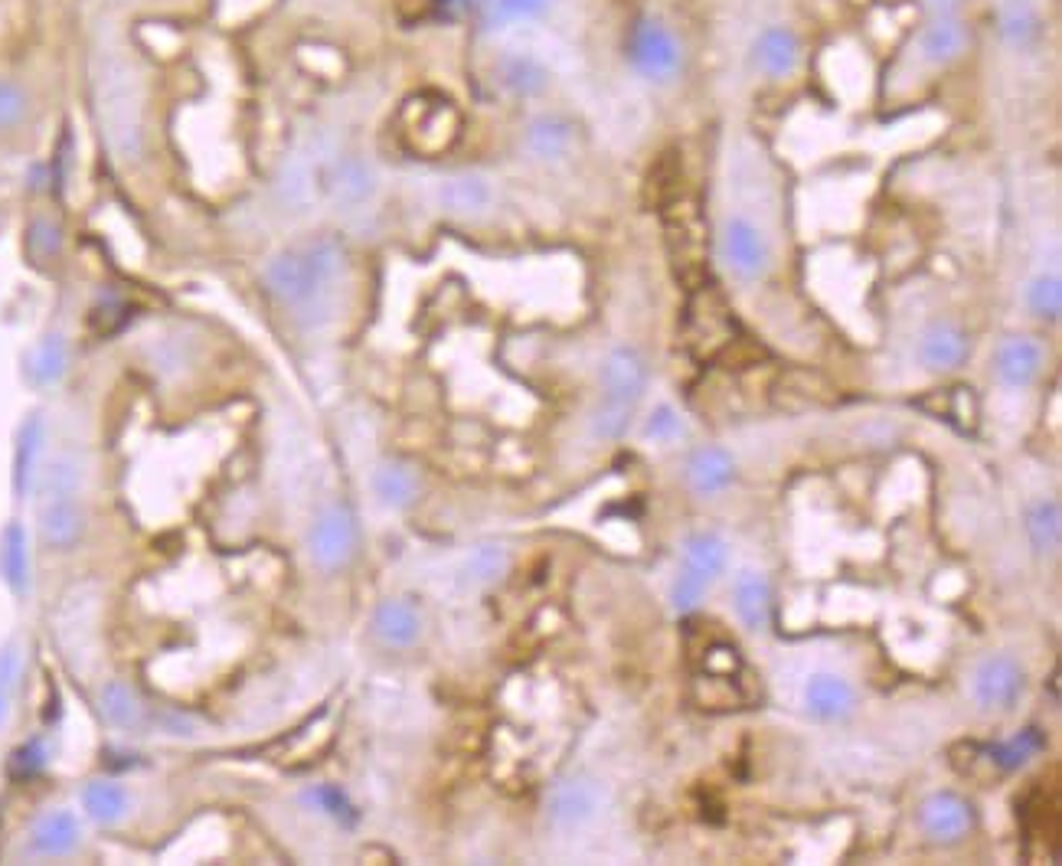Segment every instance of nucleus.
<instances>
[{
	"mask_svg": "<svg viewBox=\"0 0 1062 866\" xmlns=\"http://www.w3.org/2000/svg\"><path fill=\"white\" fill-rule=\"evenodd\" d=\"M340 268H343V248L330 239H320L304 248L278 252L265 265V284L278 301L310 307L317 304L324 284L340 275Z\"/></svg>",
	"mask_w": 1062,
	"mask_h": 866,
	"instance_id": "obj_1",
	"label": "nucleus"
},
{
	"mask_svg": "<svg viewBox=\"0 0 1062 866\" xmlns=\"http://www.w3.org/2000/svg\"><path fill=\"white\" fill-rule=\"evenodd\" d=\"M683 346L696 359H716L729 353L738 343V320L729 307L725 294L716 284H696L689 288L686 307H683Z\"/></svg>",
	"mask_w": 1062,
	"mask_h": 866,
	"instance_id": "obj_2",
	"label": "nucleus"
},
{
	"mask_svg": "<svg viewBox=\"0 0 1062 866\" xmlns=\"http://www.w3.org/2000/svg\"><path fill=\"white\" fill-rule=\"evenodd\" d=\"M663 209V232H667V252L676 268V278L686 288H696L706 281V229L699 219L696 203L673 196Z\"/></svg>",
	"mask_w": 1062,
	"mask_h": 866,
	"instance_id": "obj_3",
	"label": "nucleus"
},
{
	"mask_svg": "<svg viewBox=\"0 0 1062 866\" xmlns=\"http://www.w3.org/2000/svg\"><path fill=\"white\" fill-rule=\"evenodd\" d=\"M356 516L346 503H330L320 510V516L310 526L307 546H310V559L320 572H337L343 569L353 552H356Z\"/></svg>",
	"mask_w": 1062,
	"mask_h": 866,
	"instance_id": "obj_4",
	"label": "nucleus"
},
{
	"mask_svg": "<svg viewBox=\"0 0 1062 866\" xmlns=\"http://www.w3.org/2000/svg\"><path fill=\"white\" fill-rule=\"evenodd\" d=\"M1046 748V732L1036 729V725H1026L1023 732L1010 735V739H1000V742H967V745H957V752L967 755V761H954L961 771H971L974 765H984L990 774H1010L1016 768H1023L1029 758H1036L1039 752Z\"/></svg>",
	"mask_w": 1062,
	"mask_h": 866,
	"instance_id": "obj_5",
	"label": "nucleus"
},
{
	"mask_svg": "<svg viewBox=\"0 0 1062 866\" xmlns=\"http://www.w3.org/2000/svg\"><path fill=\"white\" fill-rule=\"evenodd\" d=\"M977 824L974 804L954 791H935L918 804V827L935 843H957Z\"/></svg>",
	"mask_w": 1062,
	"mask_h": 866,
	"instance_id": "obj_6",
	"label": "nucleus"
},
{
	"mask_svg": "<svg viewBox=\"0 0 1062 866\" xmlns=\"http://www.w3.org/2000/svg\"><path fill=\"white\" fill-rule=\"evenodd\" d=\"M722 258L729 265V271L742 281H755L765 275L768 268V258H771V248H768V239L761 235V229L742 216H732L725 219L722 225Z\"/></svg>",
	"mask_w": 1062,
	"mask_h": 866,
	"instance_id": "obj_7",
	"label": "nucleus"
},
{
	"mask_svg": "<svg viewBox=\"0 0 1062 866\" xmlns=\"http://www.w3.org/2000/svg\"><path fill=\"white\" fill-rule=\"evenodd\" d=\"M598 810H601V784L585 774L559 781L546 801V817L556 830H578Z\"/></svg>",
	"mask_w": 1062,
	"mask_h": 866,
	"instance_id": "obj_8",
	"label": "nucleus"
},
{
	"mask_svg": "<svg viewBox=\"0 0 1062 866\" xmlns=\"http://www.w3.org/2000/svg\"><path fill=\"white\" fill-rule=\"evenodd\" d=\"M598 379H601V392H605L601 402H611V405H621V408L634 412L637 399L647 389V363L634 346H614L605 356V363L598 369Z\"/></svg>",
	"mask_w": 1062,
	"mask_h": 866,
	"instance_id": "obj_9",
	"label": "nucleus"
},
{
	"mask_svg": "<svg viewBox=\"0 0 1062 866\" xmlns=\"http://www.w3.org/2000/svg\"><path fill=\"white\" fill-rule=\"evenodd\" d=\"M971 690L984 709H1010L1023 693V667L1006 654H990L977 663Z\"/></svg>",
	"mask_w": 1062,
	"mask_h": 866,
	"instance_id": "obj_10",
	"label": "nucleus"
},
{
	"mask_svg": "<svg viewBox=\"0 0 1062 866\" xmlns=\"http://www.w3.org/2000/svg\"><path fill=\"white\" fill-rule=\"evenodd\" d=\"M804 709L817 722H843L856 709V690L840 673H814L804 683Z\"/></svg>",
	"mask_w": 1062,
	"mask_h": 866,
	"instance_id": "obj_11",
	"label": "nucleus"
},
{
	"mask_svg": "<svg viewBox=\"0 0 1062 866\" xmlns=\"http://www.w3.org/2000/svg\"><path fill=\"white\" fill-rule=\"evenodd\" d=\"M39 536L56 552L75 549L85 536V510L78 497H46L39 503Z\"/></svg>",
	"mask_w": 1062,
	"mask_h": 866,
	"instance_id": "obj_12",
	"label": "nucleus"
},
{
	"mask_svg": "<svg viewBox=\"0 0 1062 866\" xmlns=\"http://www.w3.org/2000/svg\"><path fill=\"white\" fill-rule=\"evenodd\" d=\"M369 631L379 644L405 650L422 637V611L408 598H386L369 618Z\"/></svg>",
	"mask_w": 1062,
	"mask_h": 866,
	"instance_id": "obj_13",
	"label": "nucleus"
},
{
	"mask_svg": "<svg viewBox=\"0 0 1062 866\" xmlns=\"http://www.w3.org/2000/svg\"><path fill=\"white\" fill-rule=\"evenodd\" d=\"M82 843V824L72 810L56 807L49 814H42L26 837V846L33 856H69L75 853V846Z\"/></svg>",
	"mask_w": 1062,
	"mask_h": 866,
	"instance_id": "obj_14",
	"label": "nucleus"
},
{
	"mask_svg": "<svg viewBox=\"0 0 1062 866\" xmlns=\"http://www.w3.org/2000/svg\"><path fill=\"white\" fill-rule=\"evenodd\" d=\"M1042 366V350L1029 337H1006L997 346L993 356V373L1006 389H1026L1039 376Z\"/></svg>",
	"mask_w": 1062,
	"mask_h": 866,
	"instance_id": "obj_15",
	"label": "nucleus"
},
{
	"mask_svg": "<svg viewBox=\"0 0 1062 866\" xmlns=\"http://www.w3.org/2000/svg\"><path fill=\"white\" fill-rule=\"evenodd\" d=\"M631 56H634V65L650 75V78H667L676 62H680V52L670 39L667 29H660L657 23H644L634 39H631Z\"/></svg>",
	"mask_w": 1062,
	"mask_h": 866,
	"instance_id": "obj_16",
	"label": "nucleus"
},
{
	"mask_svg": "<svg viewBox=\"0 0 1062 866\" xmlns=\"http://www.w3.org/2000/svg\"><path fill=\"white\" fill-rule=\"evenodd\" d=\"M686 480L699 497H712L735 480V461L725 448H696L686 461Z\"/></svg>",
	"mask_w": 1062,
	"mask_h": 866,
	"instance_id": "obj_17",
	"label": "nucleus"
},
{
	"mask_svg": "<svg viewBox=\"0 0 1062 866\" xmlns=\"http://www.w3.org/2000/svg\"><path fill=\"white\" fill-rule=\"evenodd\" d=\"M732 605L735 614L742 618V624L748 631H765L771 621V585L761 572L745 569L735 575L732 582Z\"/></svg>",
	"mask_w": 1062,
	"mask_h": 866,
	"instance_id": "obj_18",
	"label": "nucleus"
},
{
	"mask_svg": "<svg viewBox=\"0 0 1062 866\" xmlns=\"http://www.w3.org/2000/svg\"><path fill=\"white\" fill-rule=\"evenodd\" d=\"M415 105L418 108H408L412 111V121H408L405 137L418 150H441L454 137V124H457L454 121V111L448 108V101H431V105L415 101Z\"/></svg>",
	"mask_w": 1062,
	"mask_h": 866,
	"instance_id": "obj_19",
	"label": "nucleus"
},
{
	"mask_svg": "<svg viewBox=\"0 0 1062 866\" xmlns=\"http://www.w3.org/2000/svg\"><path fill=\"white\" fill-rule=\"evenodd\" d=\"M967 337L961 327L954 324H931L921 340H918V356L928 369L935 373H944V369H954L967 359Z\"/></svg>",
	"mask_w": 1062,
	"mask_h": 866,
	"instance_id": "obj_20",
	"label": "nucleus"
},
{
	"mask_svg": "<svg viewBox=\"0 0 1062 866\" xmlns=\"http://www.w3.org/2000/svg\"><path fill=\"white\" fill-rule=\"evenodd\" d=\"M39 451H42V418L33 412L16 428V448H13V490H16V497H26L36 487Z\"/></svg>",
	"mask_w": 1062,
	"mask_h": 866,
	"instance_id": "obj_21",
	"label": "nucleus"
},
{
	"mask_svg": "<svg viewBox=\"0 0 1062 866\" xmlns=\"http://www.w3.org/2000/svg\"><path fill=\"white\" fill-rule=\"evenodd\" d=\"M0 575L7 588L23 598L29 588V539L20 520H10L0 533Z\"/></svg>",
	"mask_w": 1062,
	"mask_h": 866,
	"instance_id": "obj_22",
	"label": "nucleus"
},
{
	"mask_svg": "<svg viewBox=\"0 0 1062 866\" xmlns=\"http://www.w3.org/2000/svg\"><path fill=\"white\" fill-rule=\"evenodd\" d=\"M418 474L405 461H386L373 474V493L389 510H405L418 497Z\"/></svg>",
	"mask_w": 1062,
	"mask_h": 866,
	"instance_id": "obj_23",
	"label": "nucleus"
},
{
	"mask_svg": "<svg viewBox=\"0 0 1062 866\" xmlns=\"http://www.w3.org/2000/svg\"><path fill=\"white\" fill-rule=\"evenodd\" d=\"M82 810H85L88 820H95L101 827H111L131 810V794H127L124 784L98 778V781H88L82 788Z\"/></svg>",
	"mask_w": 1062,
	"mask_h": 866,
	"instance_id": "obj_24",
	"label": "nucleus"
},
{
	"mask_svg": "<svg viewBox=\"0 0 1062 866\" xmlns=\"http://www.w3.org/2000/svg\"><path fill=\"white\" fill-rule=\"evenodd\" d=\"M729 562V542L712 533V529H699V533H689L686 542H683V569L696 572L699 578L712 582Z\"/></svg>",
	"mask_w": 1062,
	"mask_h": 866,
	"instance_id": "obj_25",
	"label": "nucleus"
},
{
	"mask_svg": "<svg viewBox=\"0 0 1062 866\" xmlns=\"http://www.w3.org/2000/svg\"><path fill=\"white\" fill-rule=\"evenodd\" d=\"M69 366V346L62 333H46L26 356V379L39 389L56 386L65 376Z\"/></svg>",
	"mask_w": 1062,
	"mask_h": 866,
	"instance_id": "obj_26",
	"label": "nucleus"
},
{
	"mask_svg": "<svg viewBox=\"0 0 1062 866\" xmlns=\"http://www.w3.org/2000/svg\"><path fill=\"white\" fill-rule=\"evenodd\" d=\"M327 193L340 203V206H363L373 196V173L363 160H337L327 180Z\"/></svg>",
	"mask_w": 1062,
	"mask_h": 866,
	"instance_id": "obj_27",
	"label": "nucleus"
},
{
	"mask_svg": "<svg viewBox=\"0 0 1062 866\" xmlns=\"http://www.w3.org/2000/svg\"><path fill=\"white\" fill-rule=\"evenodd\" d=\"M98 712L111 729H137L144 719L141 699L134 696V690L121 680H108L98 690Z\"/></svg>",
	"mask_w": 1062,
	"mask_h": 866,
	"instance_id": "obj_28",
	"label": "nucleus"
},
{
	"mask_svg": "<svg viewBox=\"0 0 1062 866\" xmlns=\"http://www.w3.org/2000/svg\"><path fill=\"white\" fill-rule=\"evenodd\" d=\"M1026 536L1036 556H1055L1062 542V513L1055 500H1036L1026 510Z\"/></svg>",
	"mask_w": 1062,
	"mask_h": 866,
	"instance_id": "obj_29",
	"label": "nucleus"
},
{
	"mask_svg": "<svg viewBox=\"0 0 1062 866\" xmlns=\"http://www.w3.org/2000/svg\"><path fill=\"white\" fill-rule=\"evenodd\" d=\"M36 487L46 497H78L82 490V461L75 454H56L36 474Z\"/></svg>",
	"mask_w": 1062,
	"mask_h": 866,
	"instance_id": "obj_30",
	"label": "nucleus"
},
{
	"mask_svg": "<svg viewBox=\"0 0 1062 866\" xmlns=\"http://www.w3.org/2000/svg\"><path fill=\"white\" fill-rule=\"evenodd\" d=\"M487 199H490V186L480 176H471V173L451 176L441 186V203L448 209H454V212H477V209L487 206Z\"/></svg>",
	"mask_w": 1062,
	"mask_h": 866,
	"instance_id": "obj_31",
	"label": "nucleus"
},
{
	"mask_svg": "<svg viewBox=\"0 0 1062 866\" xmlns=\"http://www.w3.org/2000/svg\"><path fill=\"white\" fill-rule=\"evenodd\" d=\"M941 399L938 408H931L935 418L954 425L957 431H974L977 428V402L971 395V389L957 386V389H944V392H935Z\"/></svg>",
	"mask_w": 1062,
	"mask_h": 866,
	"instance_id": "obj_32",
	"label": "nucleus"
},
{
	"mask_svg": "<svg viewBox=\"0 0 1062 866\" xmlns=\"http://www.w3.org/2000/svg\"><path fill=\"white\" fill-rule=\"evenodd\" d=\"M304 804H310V807H314V810H320L324 817L337 820L340 827H353V824L359 820V814H356L353 801H350V797H346V791H343V788H337V784H314V788L304 794Z\"/></svg>",
	"mask_w": 1062,
	"mask_h": 866,
	"instance_id": "obj_33",
	"label": "nucleus"
},
{
	"mask_svg": "<svg viewBox=\"0 0 1062 866\" xmlns=\"http://www.w3.org/2000/svg\"><path fill=\"white\" fill-rule=\"evenodd\" d=\"M526 141H529V150H533V154H539V157L549 160V157H559V154L569 150L572 127H569L565 121H559V118H539V121L529 124Z\"/></svg>",
	"mask_w": 1062,
	"mask_h": 866,
	"instance_id": "obj_34",
	"label": "nucleus"
},
{
	"mask_svg": "<svg viewBox=\"0 0 1062 866\" xmlns=\"http://www.w3.org/2000/svg\"><path fill=\"white\" fill-rule=\"evenodd\" d=\"M506 562H510V556H506L503 546H477L464 559V578L471 585H487V582H493V578L503 575Z\"/></svg>",
	"mask_w": 1062,
	"mask_h": 866,
	"instance_id": "obj_35",
	"label": "nucleus"
},
{
	"mask_svg": "<svg viewBox=\"0 0 1062 866\" xmlns=\"http://www.w3.org/2000/svg\"><path fill=\"white\" fill-rule=\"evenodd\" d=\"M794 52H797V46H794V36L791 33L768 29L761 36V42H758V65L765 72H774V75L778 72H788L794 65Z\"/></svg>",
	"mask_w": 1062,
	"mask_h": 866,
	"instance_id": "obj_36",
	"label": "nucleus"
},
{
	"mask_svg": "<svg viewBox=\"0 0 1062 866\" xmlns=\"http://www.w3.org/2000/svg\"><path fill=\"white\" fill-rule=\"evenodd\" d=\"M1026 304L1033 307L1036 317L1042 320H1055L1062 310V288L1055 275H1039L1029 288H1026Z\"/></svg>",
	"mask_w": 1062,
	"mask_h": 866,
	"instance_id": "obj_37",
	"label": "nucleus"
},
{
	"mask_svg": "<svg viewBox=\"0 0 1062 866\" xmlns=\"http://www.w3.org/2000/svg\"><path fill=\"white\" fill-rule=\"evenodd\" d=\"M26 245H29V255L39 258V261L56 258L59 248H62V229H59L49 216H36V219L29 222Z\"/></svg>",
	"mask_w": 1062,
	"mask_h": 866,
	"instance_id": "obj_38",
	"label": "nucleus"
},
{
	"mask_svg": "<svg viewBox=\"0 0 1062 866\" xmlns=\"http://www.w3.org/2000/svg\"><path fill=\"white\" fill-rule=\"evenodd\" d=\"M29 111V98L26 88L13 78H0V131H10L16 124H23Z\"/></svg>",
	"mask_w": 1062,
	"mask_h": 866,
	"instance_id": "obj_39",
	"label": "nucleus"
},
{
	"mask_svg": "<svg viewBox=\"0 0 1062 866\" xmlns=\"http://www.w3.org/2000/svg\"><path fill=\"white\" fill-rule=\"evenodd\" d=\"M631 425V408H621V405H611V402H601L595 412H591V435L601 438V441H614L627 431Z\"/></svg>",
	"mask_w": 1062,
	"mask_h": 866,
	"instance_id": "obj_40",
	"label": "nucleus"
},
{
	"mask_svg": "<svg viewBox=\"0 0 1062 866\" xmlns=\"http://www.w3.org/2000/svg\"><path fill=\"white\" fill-rule=\"evenodd\" d=\"M706 588H709L706 578H699V575L689 572V569H680V575L673 578V588H670V605H673V611L689 614V611L699 605V598L706 595Z\"/></svg>",
	"mask_w": 1062,
	"mask_h": 866,
	"instance_id": "obj_41",
	"label": "nucleus"
},
{
	"mask_svg": "<svg viewBox=\"0 0 1062 866\" xmlns=\"http://www.w3.org/2000/svg\"><path fill=\"white\" fill-rule=\"evenodd\" d=\"M703 673L712 676H738L742 673V654L725 644V641H712L703 650Z\"/></svg>",
	"mask_w": 1062,
	"mask_h": 866,
	"instance_id": "obj_42",
	"label": "nucleus"
},
{
	"mask_svg": "<svg viewBox=\"0 0 1062 866\" xmlns=\"http://www.w3.org/2000/svg\"><path fill=\"white\" fill-rule=\"evenodd\" d=\"M680 431H683V418L670 402H660L644 422V435L654 438V441H673Z\"/></svg>",
	"mask_w": 1062,
	"mask_h": 866,
	"instance_id": "obj_43",
	"label": "nucleus"
},
{
	"mask_svg": "<svg viewBox=\"0 0 1062 866\" xmlns=\"http://www.w3.org/2000/svg\"><path fill=\"white\" fill-rule=\"evenodd\" d=\"M503 82L516 92H536L542 88V69L526 59V56H516V59H506L503 65Z\"/></svg>",
	"mask_w": 1062,
	"mask_h": 866,
	"instance_id": "obj_44",
	"label": "nucleus"
},
{
	"mask_svg": "<svg viewBox=\"0 0 1062 866\" xmlns=\"http://www.w3.org/2000/svg\"><path fill=\"white\" fill-rule=\"evenodd\" d=\"M961 42H964V33L954 23H941V26H935L928 33L925 49H928L931 59H948V56H954L961 49Z\"/></svg>",
	"mask_w": 1062,
	"mask_h": 866,
	"instance_id": "obj_45",
	"label": "nucleus"
},
{
	"mask_svg": "<svg viewBox=\"0 0 1062 866\" xmlns=\"http://www.w3.org/2000/svg\"><path fill=\"white\" fill-rule=\"evenodd\" d=\"M42 765H46V748H42V742H39V739H29V742H23V745L13 752V761H10L13 774H20V778H29V774H36Z\"/></svg>",
	"mask_w": 1062,
	"mask_h": 866,
	"instance_id": "obj_46",
	"label": "nucleus"
},
{
	"mask_svg": "<svg viewBox=\"0 0 1062 866\" xmlns=\"http://www.w3.org/2000/svg\"><path fill=\"white\" fill-rule=\"evenodd\" d=\"M549 0H490V20L493 23H510L520 16H533L546 7Z\"/></svg>",
	"mask_w": 1062,
	"mask_h": 866,
	"instance_id": "obj_47",
	"label": "nucleus"
},
{
	"mask_svg": "<svg viewBox=\"0 0 1062 866\" xmlns=\"http://www.w3.org/2000/svg\"><path fill=\"white\" fill-rule=\"evenodd\" d=\"M20 670H23V654H20V644L16 641H7L0 647V686L10 693L20 680Z\"/></svg>",
	"mask_w": 1062,
	"mask_h": 866,
	"instance_id": "obj_48",
	"label": "nucleus"
},
{
	"mask_svg": "<svg viewBox=\"0 0 1062 866\" xmlns=\"http://www.w3.org/2000/svg\"><path fill=\"white\" fill-rule=\"evenodd\" d=\"M163 729L170 735H173V729H176V735H193V722L180 712H163Z\"/></svg>",
	"mask_w": 1062,
	"mask_h": 866,
	"instance_id": "obj_49",
	"label": "nucleus"
},
{
	"mask_svg": "<svg viewBox=\"0 0 1062 866\" xmlns=\"http://www.w3.org/2000/svg\"><path fill=\"white\" fill-rule=\"evenodd\" d=\"M7 712H10V706H7V690L0 686V725L7 722Z\"/></svg>",
	"mask_w": 1062,
	"mask_h": 866,
	"instance_id": "obj_50",
	"label": "nucleus"
}]
</instances>
